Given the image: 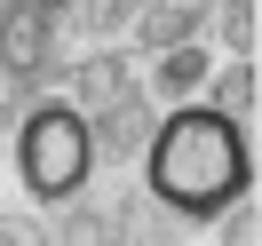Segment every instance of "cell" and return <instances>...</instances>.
<instances>
[{"label": "cell", "instance_id": "cell-1", "mask_svg": "<svg viewBox=\"0 0 262 246\" xmlns=\"http://www.w3.org/2000/svg\"><path fill=\"white\" fill-rule=\"evenodd\" d=\"M143 183L167 214L183 222H214L223 207H238L254 191V151H246V127L223 111V103H175L159 119L143 151Z\"/></svg>", "mask_w": 262, "mask_h": 246}, {"label": "cell", "instance_id": "cell-2", "mask_svg": "<svg viewBox=\"0 0 262 246\" xmlns=\"http://www.w3.org/2000/svg\"><path fill=\"white\" fill-rule=\"evenodd\" d=\"M16 175L40 207H64V198L88 191L96 175V135L72 103H32V119L16 127Z\"/></svg>", "mask_w": 262, "mask_h": 246}, {"label": "cell", "instance_id": "cell-3", "mask_svg": "<svg viewBox=\"0 0 262 246\" xmlns=\"http://www.w3.org/2000/svg\"><path fill=\"white\" fill-rule=\"evenodd\" d=\"M48 40H56V0H16L0 16V64L8 72H40L48 64Z\"/></svg>", "mask_w": 262, "mask_h": 246}, {"label": "cell", "instance_id": "cell-4", "mask_svg": "<svg viewBox=\"0 0 262 246\" xmlns=\"http://www.w3.org/2000/svg\"><path fill=\"white\" fill-rule=\"evenodd\" d=\"M207 72H214V56H207V48H167V64H159V87L183 103L191 87H207Z\"/></svg>", "mask_w": 262, "mask_h": 246}]
</instances>
